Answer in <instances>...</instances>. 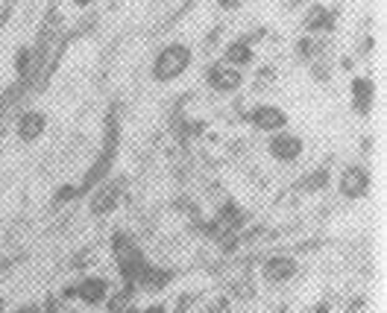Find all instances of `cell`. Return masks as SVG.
I'll return each instance as SVG.
<instances>
[{"instance_id": "6da1fadb", "label": "cell", "mask_w": 387, "mask_h": 313, "mask_svg": "<svg viewBox=\"0 0 387 313\" xmlns=\"http://www.w3.org/2000/svg\"><path fill=\"white\" fill-rule=\"evenodd\" d=\"M109 243H112V258H114V264H118V272H121L124 284L132 287V281L138 278L141 269L150 264L147 255H144V249H141V243L135 240V234L129 228H114Z\"/></svg>"}, {"instance_id": "7a4b0ae2", "label": "cell", "mask_w": 387, "mask_h": 313, "mask_svg": "<svg viewBox=\"0 0 387 313\" xmlns=\"http://www.w3.org/2000/svg\"><path fill=\"white\" fill-rule=\"evenodd\" d=\"M191 65H194V50L185 42H170L156 53V59H153L150 76H153V82L167 85L173 80H179L182 73H188Z\"/></svg>"}, {"instance_id": "3957f363", "label": "cell", "mask_w": 387, "mask_h": 313, "mask_svg": "<svg viewBox=\"0 0 387 313\" xmlns=\"http://www.w3.org/2000/svg\"><path fill=\"white\" fill-rule=\"evenodd\" d=\"M65 302H80L85 307H103L112 299V281L106 276H83L76 284L65 290Z\"/></svg>"}, {"instance_id": "277c9868", "label": "cell", "mask_w": 387, "mask_h": 313, "mask_svg": "<svg viewBox=\"0 0 387 313\" xmlns=\"http://www.w3.org/2000/svg\"><path fill=\"white\" fill-rule=\"evenodd\" d=\"M124 190H126L124 176H118V179H103L88 197V214L91 217H109V214L121 205Z\"/></svg>"}, {"instance_id": "5b68a950", "label": "cell", "mask_w": 387, "mask_h": 313, "mask_svg": "<svg viewBox=\"0 0 387 313\" xmlns=\"http://www.w3.org/2000/svg\"><path fill=\"white\" fill-rule=\"evenodd\" d=\"M373 188V173L364 164H346L338 173V193L343 200H364Z\"/></svg>"}, {"instance_id": "8992f818", "label": "cell", "mask_w": 387, "mask_h": 313, "mask_svg": "<svg viewBox=\"0 0 387 313\" xmlns=\"http://www.w3.org/2000/svg\"><path fill=\"white\" fill-rule=\"evenodd\" d=\"M302 152H305V141L290 129H282L267 138V155L279 164H297L302 159Z\"/></svg>"}, {"instance_id": "52a82bcc", "label": "cell", "mask_w": 387, "mask_h": 313, "mask_svg": "<svg viewBox=\"0 0 387 313\" xmlns=\"http://www.w3.org/2000/svg\"><path fill=\"white\" fill-rule=\"evenodd\" d=\"M244 117H246V123L253 129L267 132V135H276V132L287 129V123H290L287 111L282 106H276V103H258L256 109H249Z\"/></svg>"}, {"instance_id": "ba28073f", "label": "cell", "mask_w": 387, "mask_h": 313, "mask_svg": "<svg viewBox=\"0 0 387 313\" xmlns=\"http://www.w3.org/2000/svg\"><path fill=\"white\" fill-rule=\"evenodd\" d=\"M206 85L218 94H238L244 88V70L229 68L223 62H211L206 70Z\"/></svg>"}, {"instance_id": "9c48e42d", "label": "cell", "mask_w": 387, "mask_h": 313, "mask_svg": "<svg viewBox=\"0 0 387 313\" xmlns=\"http://www.w3.org/2000/svg\"><path fill=\"white\" fill-rule=\"evenodd\" d=\"M297 272H299V264H297V258H290V255H270L261 264V278L267 284H273V287L297 278Z\"/></svg>"}, {"instance_id": "30bf717a", "label": "cell", "mask_w": 387, "mask_h": 313, "mask_svg": "<svg viewBox=\"0 0 387 313\" xmlns=\"http://www.w3.org/2000/svg\"><path fill=\"white\" fill-rule=\"evenodd\" d=\"M47 132V114L38 109H27L21 117L15 121V135L21 144H35L42 141V135Z\"/></svg>"}, {"instance_id": "8fae6325", "label": "cell", "mask_w": 387, "mask_h": 313, "mask_svg": "<svg viewBox=\"0 0 387 313\" xmlns=\"http://www.w3.org/2000/svg\"><path fill=\"white\" fill-rule=\"evenodd\" d=\"M350 103H352L355 114L370 117L373 103H376V82L370 80V76H352V82H350Z\"/></svg>"}, {"instance_id": "7c38bea8", "label": "cell", "mask_w": 387, "mask_h": 313, "mask_svg": "<svg viewBox=\"0 0 387 313\" xmlns=\"http://www.w3.org/2000/svg\"><path fill=\"white\" fill-rule=\"evenodd\" d=\"M170 281H173V272H170V269L147 264V266L141 269V276L132 281V290H135V293H147V296H156V293L167 290Z\"/></svg>"}, {"instance_id": "4fadbf2b", "label": "cell", "mask_w": 387, "mask_h": 313, "mask_svg": "<svg viewBox=\"0 0 387 313\" xmlns=\"http://www.w3.org/2000/svg\"><path fill=\"white\" fill-rule=\"evenodd\" d=\"M335 21H338L335 9L314 4L311 9L305 12V18H302V27H305V32H308V35H323V32H332V30H335Z\"/></svg>"}, {"instance_id": "5bb4252c", "label": "cell", "mask_w": 387, "mask_h": 313, "mask_svg": "<svg viewBox=\"0 0 387 313\" xmlns=\"http://www.w3.org/2000/svg\"><path fill=\"white\" fill-rule=\"evenodd\" d=\"M220 62H223V65H229V68H238V70L249 68V65L256 62L253 44H249V42H244V38H238V42L226 44V50H223V56H220Z\"/></svg>"}, {"instance_id": "9a60e30c", "label": "cell", "mask_w": 387, "mask_h": 313, "mask_svg": "<svg viewBox=\"0 0 387 313\" xmlns=\"http://www.w3.org/2000/svg\"><path fill=\"white\" fill-rule=\"evenodd\" d=\"M32 56H35V50L32 47H21L18 50V56H15V70H18V76H30V70H32Z\"/></svg>"}, {"instance_id": "2e32d148", "label": "cell", "mask_w": 387, "mask_h": 313, "mask_svg": "<svg viewBox=\"0 0 387 313\" xmlns=\"http://www.w3.org/2000/svg\"><path fill=\"white\" fill-rule=\"evenodd\" d=\"M47 313H76L65 299H50L47 302Z\"/></svg>"}, {"instance_id": "e0dca14e", "label": "cell", "mask_w": 387, "mask_h": 313, "mask_svg": "<svg viewBox=\"0 0 387 313\" xmlns=\"http://www.w3.org/2000/svg\"><path fill=\"white\" fill-rule=\"evenodd\" d=\"M138 313H167V307L159 302V305H147V307H141Z\"/></svg>"}, {"instance_id": "ac0fdd59", "label": "cell", "mask_w": 387, "mask_h": 313, "mask_svg": "<svg viewBox=\"0 0 387 313\" xmlns=\"http://www.w3.org/2000/svg\"><path fill=\"white\" fill-rule=\"evenodd\" d=\"M220 9H238L241 6V0H218Z\"/></svg>"}, {"instance_id": "d6986e66", "label": "cell", "mask_w": 387, "mask_h": 313, "mask_svg": "<svg viewBox=\"0 0 387 313\" xmlns=\"http://www.w3.org/2000/svg\"><path fill=\"white\" fill-rule=\"evenodd\" d=\"M15 313H38V307H30V305H27V307H18Z\"/></svg>"}, {"instance_id": "ffe728a7", "label": "cell", "mask_w": 387, "mask_h": 313, "mask_svg": "<svg viewBox=\"0 0 387 313\" xmlns=\"http://www.w3.org/2000/svg\"><path fill=\"white\" fill-rule=\"evenodd\" d=\"M311 4H317V0H311Z\"/></svg>"}]
</instances>
